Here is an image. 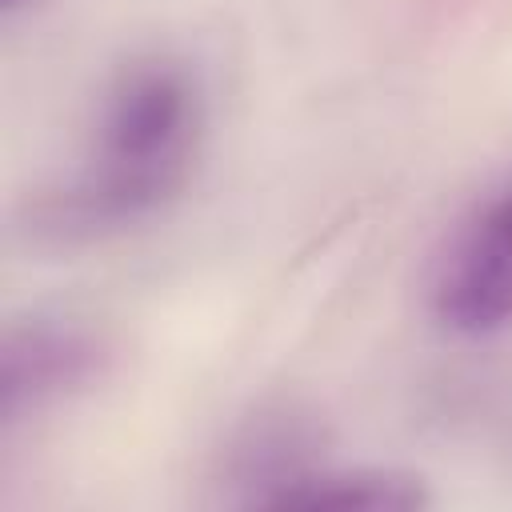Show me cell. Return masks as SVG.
Masks as SVG:
<instances>
[{
    "label": "cell",
    "instance_id": "obj_1",
    "mask_svg": "<svg viewBox=\"0 0 512 512\" xmlns=\"http://www.w3.org/2000/svg\"><path fill=\"white\" fill-rule=\"evenodd\" d=\"M200 136V88L172 60L132 64L108 88L88 168L72 188V216L88 228L124 224L164 204Z\"/></svg>",
    "mask_w": 512,
    "mask_h": 512
},
{
    "label": "cell",
    "instance_id": "obj_3",
    "mask_svg": "<svg viewBox=\"0 0 512 512\" xmlns=\"http://www.w3.org/2000/svg\"><path fill=\"white\" fill-rule=\"evenodd\" d=\"M100 340L68 320H32L8 332L0 368V412L4 424L84 388L100 372Z\"/></svg>",
    "mask_w": 512,
    "mask_h": 512
},
{
    "label": "cell",
    "instance_id": "obj_2",
    "mask_svg": "<svg viewBox=\"0 0 512 512\" xmlns=\"http://www.w3.org/2000/svg\"><path fill=\"white\" fill-rule=\"evenodd\" d=\"M428 312L468 340L512 324V180L484 192L444 232L428 268Z\"/></svg>",
    "mask_w": 512,
    "mask_h": 512
},
{
    "label": "cell",
    "instance_id": "obj_5",
    "mask_svg": "<svg viewBox=\"0 0 512 512\" xmlns=\"http://www.w3.org/2000/svg\"><path fill=\"white\" fill-rule=\"evenodd\" d=\"M0 4H4V12H12V8H20L24 0H0Z\"/></svg>",
    "mask_w": 512,
    "mask_h": 512
},
{
    "label": "cell",
    "instance_id": "obj_4",
    "mask_svg": "<svg viewBox=\"0 0 512 512\" xmlns=\"http://www.w3.org/2000/svg\"><path fill=\"white\" fill-rule=\"evenodd\" d=\"M248 504L260 508H368V512H412L432 504L424 480L392 468H292L272 480Z\"/></svg>",
    "mask_w": 512,
    "mask_h": 512
}]
</instances>
